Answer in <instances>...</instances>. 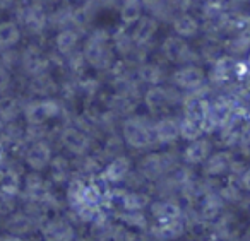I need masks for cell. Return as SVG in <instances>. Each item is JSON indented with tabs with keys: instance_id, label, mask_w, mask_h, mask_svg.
Returning a JSON list of instances; mask_svg holds the SVG:
<instances>
[{
	"instance_id": "1",
	"label": "cell",
	"mask_w": 250,
	"mask_h": 241,
	"mask_svg": "<svg viewBox=\"0 0 250 241\" xmlns=\"http://www.w3.org/2000/svg\"><path fill=\"white\" fill-rule=\"evenodd\" d=\"M149 118L146 117H130L124 121L122 134L125 142L134 149H147L154 142V130Z\"/></svg>"
},
{
	"instance_id": "2",
	"label": "cell",
	"mask_w": 250,
	"mask_h": 241,
	"mask_svg": "<svg viewBox=\"0 0 250 241\" xmlns=\"http://www.w3.org/2000/svg\"><path fill=\"white\" fill-rule=\"evenodd\" d=\"M178 164V159L175 158L171 152H163V154H147L146 158L141 159L139 162V171L143 178L151 180V181H158L163 178L165 175H170Z\"/></svg>"
},
{
	"instance_id": "3",
	"label": "cell",
	"mask_w": 250,
	"mask_h": 241,
	"mask_svg": "<svg viewBox=\"0 0 250 241\" xmlns=\"http://www.w3.org/2000/svg\"><path fill=\"white\" fill-rule=\"evenodd\" d=\"M161 52L163 57L171 63H177V65H190V63L201 62V57L199 52H195L190 45L187 43V40L180 38V36H168L167 40L161 45Z\"/></svg>"
},
{
	"instance_id": "4",
	"label": "cell",
	"mask_w": 250,
	"mask_h": 241,
	"mask_svg": "<svg viewBox=\"0 0 250 241\" xmlns=\"http://www.w3.org/2000/svg\"><path fill=\"white\" fill-rule=\"evenodd\" d=\"M182 91L177 89L175 86L165 87V86H149V89L144 94V103L149 108V111L158 113V111H163L165 108L177 106L182 103Z\"/></svg>"
},
{
	"instance_id": "5",
	"label": "cell",
	"mask_w": 250,
	"mask_h": 241,
	"mask_svg": "<svg viewBox=\"0 0 250 241\" xmlns=\"http://www.w3.org/2000/svg\"><path fill=\"white\" fill-rule=\"evenodd\" d=\"M236 62L238 60L231 55L223 53L221 57H218L211 63V70L208 74L209 84L212 87H218V89H223L228 84H231L233 79H236Z\"/></svg>"
},
{
	"instance_id": "6",
	"label": "cell",
	"mask_w": 250,
	"mask_h": 241,
	"mask_svg": "<svg viewBox=\"0 0 250 241\" xmlns=\"http://www.w3.org/2000/svg\"><path fill=\"white\" fill-rule=\"evenodd\" d=\"M171 82L177 89L188 93L194 91L197 87H201L202 84H206V74L202 70L201 65L197 63H190V65H180L171 76Z\"/></svg>"
},
{
	"instance_id": "7",
	"label": "cell",
	"mask_w": 250,
	"mask_h": 241,
	"mask_svg": "<svg viewBox=\"0 0 250 241\" xmlns=\"http://www.w3.org/2000/svg\"><path fill=\"white\" fill-rule=\"evenodd\" d=\"M225 200L216 190L209 188L199 195V217L202 221H214L218 216H221Z\"/></svg>"
},
{
	"instance_id": "8",
	"label": "cell",
	"mask_w": 250,
	"mask_h": 241,
	"mask_svg": "<svg viewBox=\"0 0 250 241\" xmlns=\"http://www.w3.org/2000/svg\"><path fill=\"white\" fill-rule=\"evenodd\" d=\"M211 152H212L211 141H208L204 137H199L195 141L188 142V145H185V149L182 151V161L187 166H197L202 164L211 156Z\"/></svg>"
},
{
	"instance_id": "9",
	"label": "cell",
	"mask_w": 250,
	"mask_h": 241,
	"mask_svg": "<svg viewBox=\"0 0 250 241\" xmlns=\"http://www.w3.org/2000/svg\"><path fill=\"white\" fill-rule=\"evenodd\" d=\"M86 57L94 67H100V69L110 67L113 62V52L106 45V36H103V38L96 36L94 40H91L86 48Z\"/></svg>"
},
{
	"instance_id": "10",
	"label": "cell",
	"mask_w": 250,
	"mask_h": 241,
	"mask_svg": "<svg viewBox=\"0 0 250 241\" xmlns=\"http://www.w3.org/2000/svg\"><path fill=\"white\" fill-rule=\"evenodd\" d=\"M154 142L160 145H170L178 141L180 130H178V120L173 117H163L153 125Z\"/></svg>"
},
{
	"instance_id": "11",
	"label": "cell",
	"mask_w": 250,
	"mask_h": 241,
	"mask_svg": "<svg viewBox=\"0 0 250 241\" xmlns=\"http://www.w3.org/2000/svg\"><path fill=\"white\" fill-rule=\"evenodd\" d=\"M221 46L226 55H247L250 52V26H245V28L228 35V38L225 40V43H221Z\"/></svg>"
},
{
	"instance_id": "12",
	"label": "cell",
	"mask_w": 250,
	"mask_h": 241,
	"mask_svg": "<svg viewBox=\"0 0 250 241\" xmlns=\"http://www.w3.org/2000/svg\"><path fill=\"white\" fill-rule=\"evenodd\" d=\"M171 26L177 36L184 40L195 38L201 33V21L190 12H178L173 19H171Z\"/></svg>"
},
{
	"instance_id": "13",
	"label": "cell",
	"mask_w": 250,
	"mask_h": 241,
	"mask_svg": "<svg viewBox=\"0 0 250 241\" xmlns=\"http://www.w3.org/2000/svg\"><path fill=\"white\" fill-rule=\"evenodd\" d=\"M59 104L52 100L38 101V103H33L31 106H28L26 110V118H28L29 123L33 125H42L46 120L57 117L59 115Z\"/></svg>"
},
{
	"instance_id": "14",
	"label": "cell",
	"mask_w": 250,
	"mask_h": 241,
	"mask_svg": "<svg viewBox=\"0 0 250 241\" xmlns=\"http://www.w3.org/2000/svg\"><path fill=\"white\" fill-rule=\"evenodd\" d=\"M158 33V21L153 16H141L139 21L134 24L132 31V40L134 45L137 46H146L151 43V40L156 36Z\"/></svg>"
},
{
	"instance_id": "15",
	"label": "cell",
	"mask_w": 250,
	"mask_h": 241,
	"mask_svg": "<svg viewBox=\"0 0 250 241\" xmlns=\"http://www.w3.org/2000/svg\"><path fill=\"white\" fill-rule=\"evenodd\" d=\"M233 162V158L228 151H221L216 152V154L209 156L204 162H202V173L209 178H216V176H221L225 173H229V166Z\"/></svg>"
},
{
	"instance_id": "16",
	"label": "cell",
	"mask_w": 250,
	"mask_h": 241,
	"mask_svg": "<svg viewBox=\"0 0 250 241\" xmlns=\"http://www.w3.org/2000/svg\"><path fill=\"white\" fill-rule=\"evenodd\" d=\"M151 214L156 219L158 224L161 222H168V221H173L182 217V207L178 205V202H175L173 199H167L161 200V202H154L151 203Z\"/></svg>"
},
{
	"instance_id": "17",
	"label": "cell",
	"mask_w": 250,
	"mask_h": 241,
	"mask_svg": "<svg viewBox=\"0 0 250 241\" xmlns=\"http://www.w3.org/2000/svg\"><path fill=\"white\" fill-rule=\"evenodd\" d=\"M130 159L125 156H118L115 158L110 164L106 166L103 173V180L108 183H120L127 178V175L130 173Z\"/></svg>"
},
{
	"instance_id": "18",
	"label": "cell",
	"mask_w": 250,
	"mask_h": 241,
	"mask_svg": "<svg viewBox=\"0 0 250 241\" xmlns=\"http://www.w3.org/2000/svg\"><path fill=\"white\" fill-rule=\"evenodd\" d=\"M43 236L46 241H72L74 229L70 224L63 222V221H53L45 226Z\"/></svg>"
},
{
	"instance_id": "19",
	"label": "cell",
	"mask_w": 250,
	"mask_h": 241,
	"mask_svg": "<svg viewBox=\"0 0 250 241\" xmlns=\"http://www.w3.org/2000/svg\"><path fill=\"white\" fill-rule=\"evenodd\" d=\"M50 159H52V152H50V147L45 142H38V144L31 145V149L28 151V156H26V161L33 169L46 168Z\"/></svg>"
},
{
	"instance_id": "20",
	"label": "cell",
	"mask_w": 250,
	"mask_h": 241,
	"mask_svg": "<svg viewBox=\"0 0 250 241\" xmlns=\"http://www.w3.org/2000/svg\"><path fill=\"white\" fill-rule=\"evenodd\" d=\"M185 233V221H182V217L168 222L158 224L153 229V234L160 240H178L182 234Z\"/></svg>"
},
{
	"instance_id": "21",
	"label": "cell",
	"mask_w": 250,
	"mask_h": 241,
	"mask_svg": "<svg viewBox=\"0 0 250 241\" xmlns=\"http://www.w3.org/2000/svg\"><path fill=\"white\" fill-rule=\"evenodd\" d=\"M120 205L127 212L143 210L144 207L149 205V197L139 192H120Z\"/></svg>"
},
{
	"instance_id": "22",
	"label": "cell",
	"mask_w": 250,
	"mask_h": 241,
	"mask_svg": "<svg viewBox=\"0 0 250 241\" xmlns=\"http://www.w3.org/2000/svg\"><path fill=\"white\" fill-rule=\"evenodd\" d=\"M62 141L70 151L77 152V154H83V152L87 151V147H89V139H87L83 132L76 130V128H67L62 135Z\"/></svg>"
},
{
	"instance_id": "23",
	"label": "cell",
	"mask_w": 250,
	"mask_h": 241,
	"mask_svg": "<svg viewBox=\"0 0 250 241\" xmlns=\"http://www.w3.org/2000/svg\"><path fill=\"white\" fill-rule=\"evenodd\" d=\"M143 2L141 0H124L120 7V19L125 26H134L143 14Z\"/></svg>"
},
{
	"instance_id": "24",
	"label": "cell",
	"mask_w": 250,
	"mask_h": 241,
	"mask_svg": "<svg viewBox=\"0 0 250 241\" xmlns=\"http://www.w3.org/2000/svg\"><path fill=\"white\" fill-rule=\"evenodd\" d=\"M216 236L223 238V240H231L233 236H236V231H238V222H236V217L233 214H225L221 217H216Z\"/></svg>"
},
{
	"instance_id": "25",
	"label": "cell",
	"mask_w": 250,
	"mask_h": 241,
	"mask_svg": "<svg viewBox=\"0 0 250 241\" xmlns=\"http://www.w3.org/2000/svg\"><path fill=\"white\" fill-rule=\"evenodd\" d=\"M137 76H139L141 82L147 84V86H158L163 80L165 70L160 65H156V63H144V65L139 67Z\"/></svg>"
},
{
	"instance_id": "26",
	"label": "cell",
	"mask_w": 250,
	"mask_h": 241,
	"mask_svg": "<svg viewBox=\"0 0 250 241\" xmlns=\"http://www.w3.org/2000/svg\"><path fill=\"white\" fill-rule=\"evenodd\" d=\"M178 130H180V137L185 139L187 142L195 141V139L202 137V125L199 120L190 117H184L182 120H178Z\"/></svg>"
},
{
	"instance_id": "27",
	"label": "cell",
	"mask_w": 250,
	"mask_h": 241,
	"mask_svg": "<svg viewBox=\"0 0 250 241\" xmlns=\"http://www.w3.org/2000/svg\"><path fill=\"white\" fill-rule=\"evenodd\" d=\"M221 55H223V46L218 43V40H211V38H208V41L201 46V52H199L201 60H204L208 63H212Z\"/></svg>"
},
{
	"instance_id": "28",
	"label": "cell",
	"mask_w": 250,
	"mask_h": 241,
	"mask_svg": "<svg viewBox=\"0 0 250 241\" xmlns=\"http://www.w3.org/2000/svg\"><path fill=\"white\" fill-rule=\"evenodd\" d=\"M118 217H120V221L125 226L136 227V229H146L147 227V221L141 210H134V212H127L125 210V214H120Z\"/></svg>"
},
{
	"instance_id": "29",
	"label": "cell",
	"mask_w": 250,
	"mask_h": 241,
	"mask_svg": "<svg viewBox=\"0 0 250 241\" xmlns=\"http://www.w3.org/2000/svg\"><path fill=\"white\" fill-rule=\"evenodd\" d=\"M55 43H57V48H59V52L69 53L70 50H72L74 46H76L77 35L74 31H70V29H63V31L59 33V36H57Z\"/></svg>"
},
{
	"instance_id": "30",
	"label": "cell",
	"mask_w": 250,
	"mask_h": 241,
	"mask_svg": "<svg viewBox=\"0 0 250 241\" xmlns=\"http://www.w3.org/2000/svg\"><path fill=\"white\" fill-rule=\"evenodd\" d=\"M19 40V31L12 22H5L0 26V46H12Z\"/></svg>"
},
{
	"instance_id": "31",
	"label": "cell",
	"mask_w": 250,
	"mask_h": 241,
	"mask_svg": "<svg viewBox=\"0 0 250 241\" xmlns=\"http://www.w3.org/2000/svg\"><path fill=\"white\" fill-rule=\"evenodd\" d=\"M134 40L130 35H127V33H122V35H118L117 38H115V48L118 50V53H122V55H127V53L132 52L134 48Z\"/></svg>"
},
{
	"instance_id": "32",
	"label": "cell",
	"mask_w": 250,
	"mask_h": 241,
	"mask_svg": "<svg viewBox=\"0 0 250 241\" xmlns=\"http://www.w3.org/2000/svg\"><path fill=\"white\" fill-rule=\"evenodd\" d=\"M29 226H31V219H28V217H24V216L14 217V219L9 222V229H11L12 233H24V231L29 229Z\"/></svg>"
},
{
	"instance_id": "33",
	"label": "cell",
	"mask_w": 250,
	"mask_h": 241,
	"mask_svg": "<svg viewBox=\"0 0 250 241\" xmlns=\"http://www.w3.org/2000/svg\"><path fill=\"white\" fill-rule=\"evenodd\" d=\"M250 4V0H225V7L228 12H243Z\"/></svg>"
},
{
	"instance_id": "34",
	"label": "cell",
	"mask_w": 250,
	"mask_h": 241,
	"mask_svg": "<svg viewBox=\"0 0 250 241\" xmlns=\"http://www.w3.org/2000/svg\"><path fill=\"white\" fill-rule=\"evenodd\" d=\"M240 185H242V190L250 193V168L243 169V173L240 175Z\"/></svg>"
},
{
	"instance_id": "35",
	"label": "cell",
	"mask_w": 250,
	"mask_h": 241,
	"mask_svg": "<svg viewBox=\"0 0 250 241\" xmlns=\"http://www.w3.org/2000/svg\"><path fill=\"white\" fill-rule=\"evenodd\" d=\"M0 241H24V240H21V238L14 234V236H2L0 238Z\"/></svg>"
},
{
	"instance_id": "36",
	"label": "cell",
	"mask_w": 250,
	"mask_h": 241,
	"mask_svg": "<svg viewBox=\"0 0 250 241\" xmlns=\"http://www.w3.org/2000/svg\"><path fill=\"white\" fill-rule=\"evenodd\" d=\"M141 2H143V5H146V7H153V5H156L158 2H160V0H141Z\"/></svg>"
},
{
	"instance_id": "37",
	"label": "cell",
	"mask_w": 250,
	"mask_h": 241,
	"mask_svg": "<svg viewBox=\"0 0 250 241\" xmlns=\"http://www.w3.org/2000/svg\"><path fill=\"white\" fill-rule=\"evenodd\" d=\"M243 86H245L247 89L250 91V74H249V76H247V79H245V84H243Z\"/></svg>"
},
{
	"instance_id": "38",
	"label": "cell",
	"mask_w": 250,
	"mask_h": 241,
	"mask_svg": "<svg viewBox=\"0 0 250 241\" xmlns=\"http://www.w3.org/2000/svg\"><path fill=\"white\" fill-rule=\"evenodd\" d=\"M245 65H247V69L250 70V52L247 53V60H245Z\"/></svg>"
},
{
	"instance_id": "39",
	"label": "cell",
	"mask_w": 250,
	"mask_h": 241,
	"mask_svg": "<svg viewBox=\"0 0 250 241\" xmlns=\"http://www.w3.org/2000/svg\"><path fill=\"white\" fill-rule=\"evenodd\" d=\"M84 241H91V240H84Z\"/></svg>"
}]
</instances>
